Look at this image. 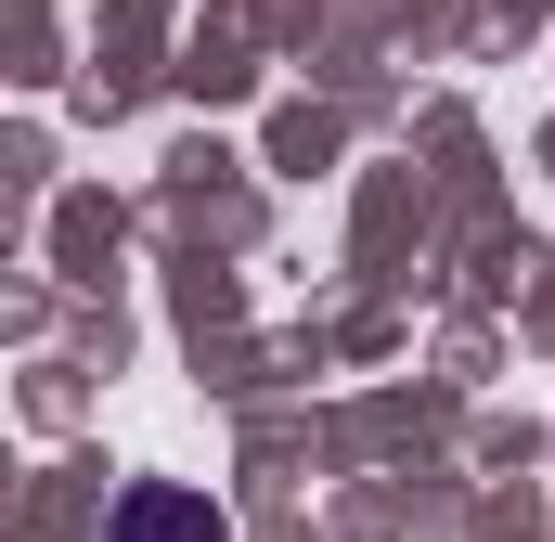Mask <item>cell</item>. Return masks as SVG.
<instances>
[{"mask_svg": "<svg viewBox=\"0 0 555 542\" xmlns=\"http://www.w3.org/2000/svg\"><path fill=\"white\" fill-rule=\"evenodd\" d=\"M117 542H233V517L207 491H130L117 504Z\"/></svg>", "mask_w": 555, "mask_h": 542, "instance_id": "6da1fadb", "label": "cell"}]
</instances>
